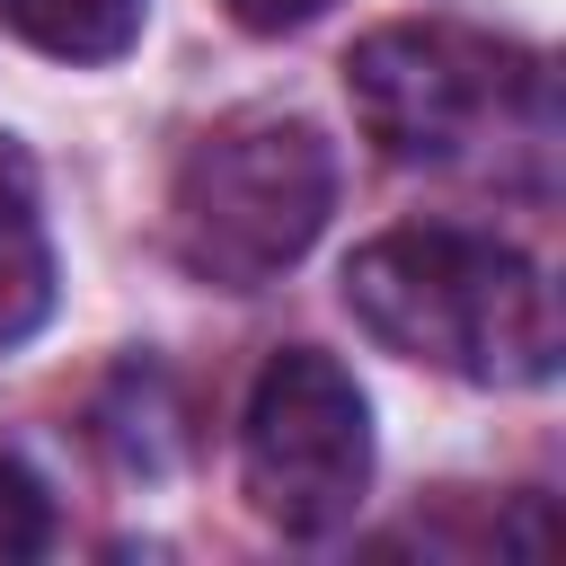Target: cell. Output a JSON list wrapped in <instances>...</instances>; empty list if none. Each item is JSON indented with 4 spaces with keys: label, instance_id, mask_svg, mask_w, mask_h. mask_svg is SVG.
Segmentation results:
<instances>
[{
    "label": "cell",
    "instance_id": "6",
    "mask_svg": "<svg viewBox=\"0 0 566 566\" xmlns=\"http://www.w3.org/2000/svg\"><path fill=\"white\" fill-rule=\"evenodd\" d=\"M142 9L150 0H0L9 35H27L53 62H115L142 44Z\"/></svg>",
    "mask_w": 566,
    "mask_h": 566
},
{
    "label": "cell",
    "instance_id": "7",
    "mask_svg": "<svg viewBox=\"0 0 566 566\" xmlns=\"http://www.w3.org/2000/svg\"><path fill=\"white\" fill-rule=\"evenodd\" d=\"M44 548H53V504H44V486H35L18 460H0V566L44 557Z\"/></svg>",
    "mask_w": 566,
    "mask_h": 566
},
{
    "label": "cell",
    "instance_id": "8",
    "mask_svg": "<svg viewBox=\"0 0 566 566\" xmlns=\"http://www.w3.org/2000/svg\"><path fill=\"white\" fill-rule=\"evenodd\" d=\"M248 35H292V27H310V18H327V0H221Z\"/></svg>",
    "mask_w": 566,
    "mask_h": 566
},
{
    "label": "cell",
    "instance_id": "1",
    "mask_svg": "<svg viewBox=\"0 0 566 566\" xmlns=\"http://www.w3.org/2000/svg\"><path fill=\"white\" fill-rule=\"evenodd\" d=\"M345 310L371 345L478 389H531L557 371V301L539 265L478 230H380L345 265Z\"/></svg>",
    "mask_w": 566,
    "mask_h": 566
},
{
    "label": "cell",
    "instance_id": "3",
    "mask_svg": "<svg viewBox=\"0 0 566 566\" xmlns=\"http://www.w3.org/2000/svg\"><path fill=\"white\" fill-rule=\"evenodd\" d=\"M345 97H354V124L380 142V159L442 168V159L478 150L486 133H504L539 97V71H531V53H513L460 18H398L354 44Z\"/></svg>",
    "mask_w": 566,
    "mask_h": 566
},
{
    "label": "cell",
    "instance_id": "4",
    "mask_svg": "<svg viewBox=\"0 0 566 566\" xmlns=\"http://www.w3.org/2000/svg\"><path fill=\"white\" fill-rule=\"evenodd\" d=\"M239 478L274 531H292V539L345 531L371 486V407H363L354 371L327 363L318 345H283L248 389Z\"/></svg>",
    "mask_w": 566,
    "mask_h": 566
},
{
    "label": "cell",
    "instance_id": "5",
    "mask_svg": "<svg viewBox=\"0 0 566 566\" xmlns=\"http://www.w3.org/2000/svg\"><path fill=\"white\" fill-rule=\"evenodd\" d=\"M53 310V248H44V212H35V168L27 150L0 133V354L27 345Z\"/></svg>",
    "mask_w": 566,
    "mask_h": 566
},
{
    "label": "cell",
    "instance_id": "2",
    "mask_svg": "<svg viewBox=\"0 0 566 566\" xmlns=\"http://www.w3.org/2000/svg\"><path fill=\"white\" fill-rule=\"evenodd\" d=\"M327 203H336L327 133L310 115L248 106V115H221L177 159L168 230H177L186 274H203L221 292H256L310 256V239L327 230Z\"/></svg>",
    "mask_w": 566,
    "mask_h": 566
}]
</instances>
